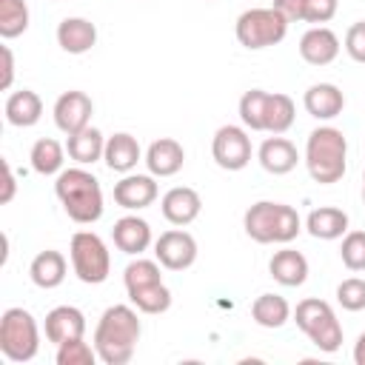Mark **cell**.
Returning a JSON list of instances; mask_svg holds the SVG:
<instances>
[{"label": "cell", "mask_w": 365, "mask_h": 365, "mask_svg": "<svg viewBox=\"0 0 365 365\" xmlns=\"http://www.w3.org/2000/svg\"><path fill=\"white\" fill-rule=\"evenodd\" d=\"M157 200L154 174H125L114 182V202L125 211H143Z\"/></svg>", "instance_id": "12"}, {"label": "cell", "mask_w": 365, "mask_h": 365, "mask_svg": "<svg viewBox=\"0 0 365 365\" xmlns=\"http://www.w3.org/2000/svg\"><path fill=\"white\" fill-rule=\"evenodd\" d=\"M354 362L356 365H365V331L356 336V342H354Z\"/></svg>", "instance_id": "42"}, {"label": "cell", "mask_w": 365, "mask_h": 365, "mask_svg": "<svg viewBox=\"0 0 365 365\" xmlns=\"http://www.w3.org/2000/svg\"><path fill=\"white\" fill-rule=\"evenodd\" d=\"M128 299L143 314H165L171 308V291L165 288V282H151V285H143V288H131Z\"/></svg>", "instance_id": "30"}, {"label": "cell", "mask_w": 365, "mask_h": 365, "mask_svg": "<svg viewBox=\"0 0 365 365\" xmlns=\"http://www.w3.org/2000/svg\"><path fill=\"white\" fill-rule=\"evenodd\" d=\"M31 168L43 177H51V174H60L63 171V163H66V148L51 140V137H40L34 145H31Z\"/></svg>", "instance_id": "28"}, {"label": "cell", "mask_w": 365, "mask_h": 365, "mask_svg": "<svg viewBox=\"0 0 365 365\" xmlns=\"http://www.w3.org/2000/svg\"><path fill=\"white\" fill-rule=\"evenodd\" d=\"M57 43L68 54H86L97 43V26L86 17H66L57 26Z\"/></svg>", "instance_id": "22"}, {"label": "cell", "mask_w": 365, "mask_h": 365, "mask_svg": "<svg viewBox=\"0 0 365 365\" xmlns=\"http://www.w3.org/2000/svg\"><path fill=\"white\" fill-rule=\"evenodd\" d=\"M160 208H163V217L171 222V225H191L197 217H200V211H202V200H200V194L194 191V188H188V185H174V188H168L165 194H163V200H160Z\"/></svg>", "instance_id": "13"}, {"label": "cell", "mask_w": 365, "mask_h": 365, "mask_svg": "<svg viewBox=\"0 0 365 365\" xmlns=\"http://www.w3.org/2000/svg\"><path fill=\"white\" fill-rule=\"evenodd\" d=\"M362 202H365V174H362Z\"/></svg>", "instance_id": "43"}, {"label": "cell", "mask_w": 365, "mask_h": 365, "mask_svg": "<svg viewBox=\"0 0 365 365\" xmlns=\"http://www.w3.org/2000/svg\"><path fill=\"white\" fill-rule=\"evenodd\" d=\"M265 103L268 91L262 88H251L240 97V120L248 131H265Z\"/></svg>", "instance_id": "32"}, {"label": "cell", "mask_w": 365, "mask_h": 365, "mask_svg": "<svg viewBox=\"0 0 365 365\" xmlns=\"http://www.w3.org/2000/svg\"><path fill=\"white\" fill-rule=\"evenodd\" d=\"M294 322L299 325V331L325 354H334L342 348V325L334 314V308L325 299L317 297H305L302 302H297L294 308Z\"/></svg>", "instance_id": "5"}, {"label": "cell", "mask_w": 365, "mask_h": 365, "mask_svg": "<svg viewBox=\"0 0 365 365\" xmlns=\"http://www.w3.org/2000/svg\"><path fill=\"white\" fill-rule=\"evenodd\" d=\"M154 257L168 271H185L197 262V240L182 231L180 225L171 231H163L154 242Z\"/></svg>", "instance_id": "10"}, {"label": "cell", "mask_w": 365, "mask_h": 365, "mask_svg": "<svg viewBox=\"0 0 365 365\" xmlns=\"http://www.w3.org/2000/svg\"><path fill=\"white\" fill-rule=\"evenodd\" d=\"M111 240H114V245H117L123 254L140 257V254L148 251V245H151V225H148L143 217H137V214H125V217H120V220L114 222Z\"/></svg>", "instance_id": "16"}, {"label": "cell", "mask_w": 365, "mask_h": 365, "mask_svg": "<svg viewBox=\"0 0 365 365\" xmlns=\"http://www.w3.org/2000/svg\"><path fill=\"white\" fill-rule=\"evenodd\" d=\"M66 271H68V262H66V257H63L60 251H54V248L40 251V254L31 259V265H29L31 282H34L37 288H43V291H51V288L63 285Z\"/></svg>", "instance_id": "23"}, {"label": "cell", "mask_w": 365, "mask_h": 365, "mask_svg": "<svg viewBox=\"0 0 365 365\" xmlns=\"http://www.w3.org/2000/svg\"><path fill=\"white\" fill-rule=\"evenodd\" d=\"M297 117V106L288 94L282 91H268V103H265V131L268 134H285L294 125Z\"/></svg>", "instance_id": "29"}, {"label": "cell", "mask_w": 365, "mask_h": 365, "mask_svg": "<svg viewBox=\"0 0 365 365\" xmlns=\"http://www.w3.org/2000/svg\"><path fill=\"white\" fill-rule=\"evenodd\" d=\"M0 351L9 362H29L40 351V328L31 311L6 308L0 317Z\"/></svg>", "instance_id": "6"}, {"label": "cell", "mask_w": 365, "mask_h": 365, "mask_svg": "<svg viewBox=\"0 0 365 365\" xmlns=\"http://www.w3.org/2000/svg\"><path fill=\"white\" fill-rule=\"evenodd\" d=\"M242 228L245 234L259 242V245H271V242H291L299 237L302 231V220L297 214L294 205H285V202H271V200H259L254 202L245 217H242Z\"/></svg>", "instance_id": "4"}, {"label": "cell", "mask_w": 365, "mask_h": 365, "mask_svg": "<svg viewBox=\"0 0 365 365\" xmlns=\"http://www.w3.org/2000/svg\"><path fill=\"white\" fill-rule=\"evenodd\" d=\"M305 228L314 240H339L348 234V214L334 205H319L308 214Z\"/></svg>", "instance_id": "25"}, {"label": "cell", "mask_w": 365, "mask_h": 365, "mask_svg": "<svg viewBox=\"0 0 365 365\" xmlns=\"http://www.w3.org/2000/svg\"><path fill=\"white\" fill-rule=\"evenodd\" d=\"M257 160H259V165H262L268 174L282 177V174H288V171L297 168L299 151H297V145H294L291 140H285L282 134H274V137H268V140L259 145Z\"/></svg>", "instance_id": "17"}, {"label": "cell", "mask_w": 365, "mask_h": 365, "mask_svg": "<svg viewBox=\"0 0 365 365\" xmlns=\"http://www.w3.org/2000/svg\"><path fill=\"white\" fill-rule=\"evenodd\" d=\"M91 114H94V103L86 91H63L54 103V125L68 137V134H77L83 128L91 125Z\"/></svg>", "instance_id": "11"}, {"label": "cell", "mask_w": 365, "mask_h": 365, "mask_svg": "<svg viewBox=\"0 0 365 365\" xmlns=\"http://www.w3.org/2000/svg\"><path fill=\"white\" fill-rule=\"evenodd\" d=\"M3 111H6L9 125H14V128H31V125H37L40 117H43V100H40L37 91L20 88V91H11V94L6 97Z\"/></svg>", "instance_id": "21"}, {"label": "cell", "mask_w": 365, "mask_h": 365, "mask_svg": "<svg viewBox=\"0 0 365 365\" xmlns=\"http://www.w3.org/2000/svg\"><path fill=\"white\" fill-rule=\"evenodd\" d=\"M68 257L77 279L86 285H100L111 274V254L103 237L94 231H77L68 242Z\"/></svg>", "instance_id": "7"}, {"label": "cell", "mask_w": 365, "mask_h": 365, "mask_svg": "<svg viewBox=\"0 0 365 365\" xmlns=\"http://www.w3.org/2000/svg\"><path fill=\"white\" fill-rule=\"evenodd\" d=\"M0 54H3V77H0V88L9 91V88H11V80H14V54H11L9 46H3Z\"/></svg>", "instance_id": "40"}, {"label": "cell", "mask_w": 365, "mask_h": 365, "mask_svg": "<svg viewBox=\"0 0 365 365\" xmlns=\"http://www.w3.org/2000/svg\"><path fill=\"white\" fill-rule=\"evenodd\" d=\"M97 359L100 356H97L94 345H88L83 336L57 345V365H94Z\"/></svg>", "instance_id": "34"}, {"label": "cell", "mask_w": 365, "mask_h": 365, "mask_svg": "<svg viewBox=\"0 0 365 365\" xmlns=\"http://www.w3.org/2000/svg\"><path fill=\"white\" fill-rule=\"evenodd\" d=\"M345 51L354 63H365V20H356L345 31Z\"/></svg>", "instance_id": "37"}, {"label": "cell", "mask_w": 365, "mask_h": 365, "mask_svg": "<svg viewBox=\"0 0 365 365\" xmlns=\"http://www.w3.org/2000/svg\"><path fill=\"white\" fill-rule=\"evenodd\" d=\"M348 160V140L339 128L334 125H319L308 134L305 143V168L314 182L331 185L345 177V163Z\"/></svg>", "instance_id": "3"}, {"label": "cell", "mask_w": 365, "mask_h": 365, "mask_svg": "<svg viewBox=\"0 0 365 365\" xmlns=\"http://www.w3.org/2000/svg\"><path fill=\"white\" fill-rule=\"evenodd\" d=\"M3 194H0V202L6 205V202H11L14 200V191H17V180H14V171H11V165H9V160H3Z\"/></svg>", "instance_id": "41"}, {"label": "cell", "mask_w": 365, "mask_h": 365, "mask_svg": "<svg viewBox=\"0 0 365 365\" xmlns=\"http://www.w3.org/2000/svg\"><path fill=\"white\" fill-rule=\"evenodd\" d=\"M140 319L131 305H111L103 311L94 328V351L103 365H125L131 362L140 342Z\"/></svg>", "instance_id": "1"}, {"label": "cell", "mask_w": 365, "mask_h": 365, "mask_svg": "<svg viewBox=\"0 0 365 365\" xmlns=\"http://www.w3.org/2000/svg\"><path fill=\"white\" fill-rule=\"evenodd\" d=\"M339 257L348 271H365V231H348L342 237Z\"/></svg>", "instance_id": "35"}, {"label": "cell", "mask_w": 365, "mask_h": 365, "mask_svg": "<svg viewBox=\"0 0 365 365\" xmlns=\"http://www.w3.org/2000/svg\"><path fill=\"white\" fill-rule=\"evenodd\" d=\"M274 9H277L288 23L305 20V0H274Z\"/></svg>", "instance_id": "39"}, {"label": "cell", "mask_w": 365, "mask_h": 365, "mask_svg": "<svg viewBox=\"0 0 365 365\" xmlns=\"http://www.w3.org/2000/svg\"><path fill=\"white\" fill-rule=\"evenodd\" d=\"M299 57L308 66H328L339 57V37L328 26H311L299 40Z\"/></svg>", "instance_id": "14"}, {"label": "cell", "mask_w": 365, "mask_h": 365, "mask_svg": "<svg viewBox=\"0 0 365 365\" xmlns=\"http://www.w3.org/2000/svg\"><path fill=\"white\" fill-rule=\"evenodd\" d=\"M66 151H68V157H71L77 165H91V163L103 160L106 137H103L100 128L88 125V128H83V131H77V134H68Z\"/></svg>", "instance_id": "26"}, {"label": "cell", "mask_w": 365, "mask_h": 365, "mask_svg": "<svg viewBox=\"0 0 365 365\" xmlns=\"http://www.w3.org/2000/svg\"><path fill=\"white\" fill-rule=\"evenodd\" d=\"M214 163L225 171H242L251 163V137L242 125H222L211 140Z\"/></svg>", "instance_id": "9"}, {"label": "cell", "mask_w": 365, "mask_h": 365, "mask_svg": "<svg viewBox=\"0 0 365 365\" xmlns=\"http://www.w3.org/2000/svg\"><path fill=\"white\" fill-rule=\"evenodd\" d=\"M185 163V148L174 137H160L148 145L145 151V165L148 174L154 177H174Z\"/></svg>", "instance_id": "19"}, {"label": "cell", "mask_w": 365, "mask_h": 365, "mask_svg": "<svg viewBox=\"0 0 365 365\" xmlns=\"http://www.w3.org/2000/svg\"><path fill=\"white\" fill-rule=\"evenodd\" d=\"M29 29V6L26 0H0V37L14 40Z\"/></svg>", "instance_id": "31"}, {"label": "cell", "mask_w": 365, "mask_h": 365, "mask_svg": "<svg viewBox=\"0 0 365 365\" xmlns=\"http://www.w3.org/2000/svg\"><path fill=\"white\" fill-rule=\"evenodd\" d=\"M123 282H125V291L131 288H143V285H151V282H163V274H160V262L154 259H131L123 271Z\"/></svg>", "instance_id": "33"}, {"label": "cell", "mask_w": 365, "mask_h": 365, "mask_svg": "<svg viewBox=\"0 0 365 365\" xmlns=\"http://www.w3.org/2000/svg\"><path fill=\"white\" fill-rule=\"evenodd\" d=\"M336 9H339V0H305V23L322 26L334 20Z\"/></svg>", "instance_id": "38"}, {"label": "cell", "mask_w": 365, "mask_h": 365, "mask_svg": "<svg viewBox=\"0 0 365 365\" xmlns=\"http://www.w3.org/2000/svg\"><path fill=\"white\" fill-rule=\"evenodd\" d=\"M46 339L63 345L68 339H80L86 334V314L74 305H57L46 314Z\"/></svg>", "instance_id": "15"}, {"label": "cell", "mask_w": 365, "mask_h": 365, "mask_svg": "<svg viewBox=\"0 0 365 365\" xmlns=\"http://www.w3.org/2000/svg\"><path fill=\"white\" fill-rule=\"evenodd\" d=\"M302 106H305V111H308L311 117H317V120H334V117H339L342 108H345V94H342L339 86H334V83H314V86L305 91Z\"/></svg>", "instance_id": "20"}, {"label": "cell", "mask_w": 365, "mask_h": 365, "mask_svg": "<svg viewBox=\"0 0 365 365\" xmlns=\"http://www.w3.org/2000/svg\"><path fill=\"white\" fill-rule=\"evenodd\" d=\"M54 194L60 200V205L66 208V214L80 222V225H91L103 217V188H100V180L86 171L83 165L77 168H63L57 174V182H54Z\"/></svg>", "instance_id": "2"}, {"label": "cell", "mask_w": 365, "mask_h": 365, "mask_svg": "<svg viewBox=\"0 0 365 365\" xmlns=\"http://www.w3.org/2000/svg\"><path fill=\"white\" fill-rule=\"evenodd\" d=\"M103 160L111 171L117 174H131L137 168V163L143 160V151H140V143L134 134L128 131H117L111 137H106V151H103Z\"/></svg>", "instance_id": "18"}, {"label": "cell", "mask_w": 365, "mask_h": 365, "mask_svg": "<svg viewBox=\"0 0 365 365\" xmlns=\"http://www.w3.org/2000/svg\"><path fill=\"white\" fill-rule=\"evenodd\" d=\"M268 271L279 285L297 288V285H302L308 279V259H305V254H299L294 248H282V251H277L271 257Z\"/></svg>", "instance_id": "24"}, {"label": "cell", "mask_w": 365, "mask_h": 365, "mask_svg": "<svg viewBox=\"0 0 365 365\" xmlns=\"http://www.w3.org/2000/svg\"><path fill=\"white\" fill-rule=\"evenodd\" d=\"M251 317L259 328H282L291 319V305L279 294H259L251 305Z\"/></svg>", "instance_id": "27"}, {"label": "cell", "mask_w": 365, "mask_h": 365, "mask_svg": "<svg viewBox=\"0 0 365 365\" xmlns=\"http://www.w3.org/2000/svg\"><path fill=\"white\" fill-rule=\"evenodd\" d=\"M336 302L345 311H362L365 308V279L348 277L336 285Z\"/></svg>", "instance_id": "36"}, {"label": "cell", "mask_w": 365, "mask_h": 365, "mask_svg": "<svg viewBox=\"0 0 365 365\" xmlns=\"http://www.w3.org/2000/svg\"><path fill=\"white\" fill-rule=\"evenodd\" d=\"M234 34L240 40V46L251 48V51H259V48H268V46H277L285 40L288 34V20L274 9H248L237 17V26H234Z\"/></svg>", "instance_id": "8"}]
</instances>
